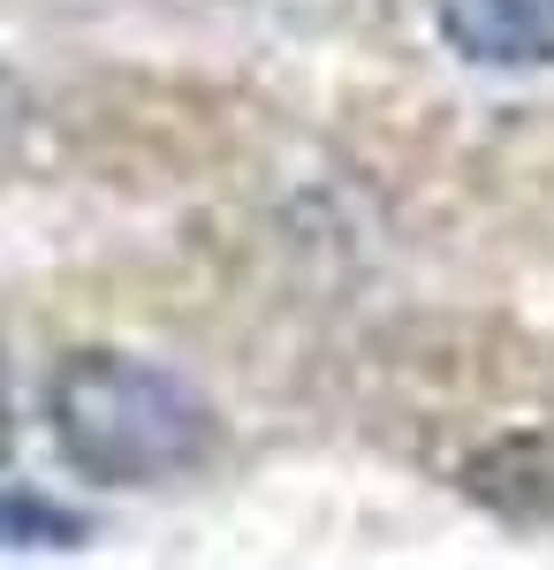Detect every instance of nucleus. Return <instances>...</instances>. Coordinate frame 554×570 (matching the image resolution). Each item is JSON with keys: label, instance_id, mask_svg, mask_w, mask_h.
<instances>
[{"label": "nucleus", "instance_id": "f257e3e1", "mask_svg": "<svg viewBox=\"0 0 554 570\" xmlns=\"http://www.w3.org/2000/svg\"><path fill=\"white\" fill-rule=\"evenodd\" d=\"M46 411L61 456L107 487H168L214 449V403L182 373L129 351H77L53 373Z\"/></svg>", "mask_w": 554, "mask_h": 570}, {"label": "nucleus", "instance_id": "f03ea898", "mask_svg": "<svg viewBox=\"0 0 554 570\" xmlns=\"http://www.w3.org/2000/svg\"><path fill=\"white\" fill-rule=\"evenodd\" d=\"M441 31L464 61L486 69H547L554 0H441Z\"/></svg>", "mask_w": 554, "mask_h": 570}, {"label": "nucleus", "instance_id": "7ed1b4c3", "mask_svg": "<svg viewBox=\"0 0 554 570\" xmlns=\"http://www.w3.org/2000/svg\"><path fill=\"white\" fill-rule=\"evenodd\" d=\"M85 518L77 510H53L39 494H16V487H0V548H23V556H39V548H85Z\"/></svg>", "mask_w": 554, "mask_h": 570}, {"label": "nucleus", "instance_id": "20e7f679", "mask_svg": "<svg viewBox=\"0 0 554 570\" xmlns=\"http://www.w3.org/2000/svg\"><path fill=\"white\" fill-rule=\"evenodd\" d=\"M0 115H8V85H0Z\"/></svg>", "mask_w": 554, "mask_h": 570}]
</instances>
